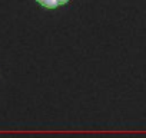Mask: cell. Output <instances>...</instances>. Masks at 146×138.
I'll use <instances>...</instances> for the list:
<instances>
[{"label": "cell", "instance_id": "obj_1", "mask_svg": "<svg viewBox=\"0 0 146 138\" xmlns=\"http://www.w3.org/2000/svg\"><path fill=\"white\" fill-rule=\"evenodd\" d=\"M33 3L37 5L42 10L56 12L63 7H67L72 3V0H33Z\"/></svg>", "mask_w": 146, "mask_h": 138}, {"label": "cell", "instance_id": "obj_2", "mask_svg": "<svg viewBox=\"0 0 146 138\" xmlns=\"http://www.w3.org/2000/svg\"><path fill=\"white\" fill-rule=\"evenodd\" d=\"M0 79H2V75H0Z\"/></svg>", "mask_w": 146, "mask_h": 138}]
</instances>
